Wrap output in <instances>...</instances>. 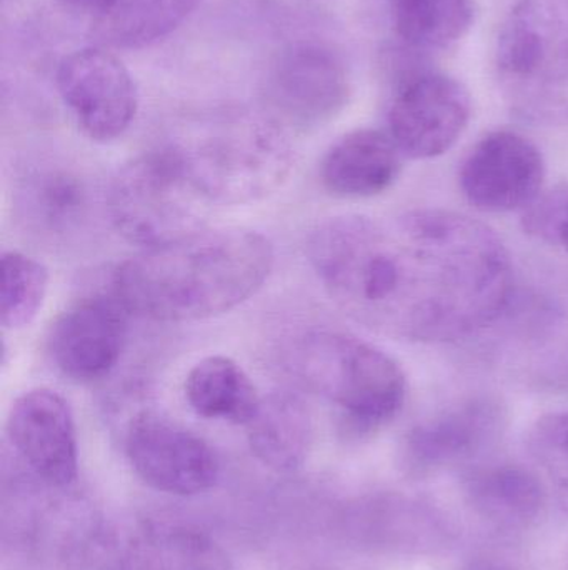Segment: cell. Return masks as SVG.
I'll return each mask as SVG.
<instances>
[{"label":"cell","mask_w":568,"mask_h":570,"mask_svg":"<svg viewBox=\"0 0 568 570\" xmlns=\"http://www.w3.org/2000/svg\"><path fill=\"white\" fill-rule=\"evenodd\" d=\"M307 257L350 318L416 344L479 334L514 294L512 263L500 237L452 210L330 217L310 233Z\"/></svg>","instance_id":"6da1fadb"},{"label":"cell","mask_w":568,"mask_h":570,"mask_svg":"<svg viewBox=\"0 0 568 570\" xmlns=\"http://www.w3.org/2000/svg\"><path fill=\"white\" fill-rule=\"evenodd\" d=\"M273 246L243 227L203 229L117 267L112 291L130 314L157 322H196L232 311L272 273Z\"/></svg>","instance_id":"7a4b0ae2"},{"label":"cell","mask_w":568,"mask_h":570,"mask_svg":"<svg viewBox=\"0 0 568 570\" xmlns=\"http://www.w3.org/2000/svg\"><path fill=\"white\" fill-rule=\"evenodd\" d=\"M163 146L210 206L266 199L282 187L293 167L286 132L272 120L256 117H219Z\"/></svg>","instance_id":"3957f363"},{"label":"cell","mask_w":568,"mask_h":570,"mask_svg":"<svg viewBox=\"0 0 568 570\" xmlns=\"http://www.w3.org/2000/svg\"><path fill=\"white\" fill-rule=\"evenodd\" d=\"M290 367L306 387L339 411L356 434L386 428L406 404L402 367L376 345L346 332L303 335L293 345Z\"/></svg>","instance_id":"277c9868"},{"label":"cell","mask_w":568,"mask_h":570,"mask_svg":"<svg viewBox=\"0 0 568 570\" xmlns=\"http://www.w3.org/2000/svg\"><path fill=\"white\" fill-rule=\"evenodd\" d=\"M496 70L514 114L568 122V0H519L500 27Z\"/></svg>","instance_id":"5b68a950"},{"label":"cell","mask_w":568,"mask_h":570,"mask_svg":"<svg viewBox=\"0 0 568 570\" xmlns=\"http://www.w3.org/2000/svg\"><path fill=\"white\" fill-rule=\"evenodd\" d=\"M209 206L166 146L123 164L107 193L113 227L142 250L167 246L203 229Z\"/></svg>","instance_id":"8992f818"},{"label":"cell","mask_w":568,"mask_h":570,"mask_svg":"<svg viewBox=\"0 0 568 570\" xmlns=\"http://www.w3.org/2000/svg\"><path fill=\"white\" fill-rule=\"evenodd\" d=\"M472 116L469 90L440 72H410L389 107V136L402 156L434 159L452 149Z\"/></svg>","instance_id":"52a82bcc"},{"label":"cell","mask_w":568,"mask_h":570,"mask_svg":"<svg viewBox=\"0 0 568 570\" xmlns=\"http://www.w3.org/2000/svg\"><path fill=\"white\" fill-rule=\"evenodd\" d=\"M126 455L149 488L170 495H197L217 484L216 452L172 419L142 411L127 425Z\"/></svg>","instance_id":"ba28073f"},{"label":"cell","mask_w":568,"mask_h":570,"mask_svg":"<svg viewBox=\"0 0 568 570\" xmlns=\"http://www.w3.org/2000/svg\"><path fill=\"white\" fill-rule=\"evenodd\" d=\"M56 83L77 126L90 140L112 142L136 119V82L109 50L86 47L70 53L57 69Z\"/></svg>","instance_id":"9c48e42d"},{"label":"cell","mask_w":568,"mask_h":570,"mask_svg":"<svg viewBox=\"0 0 568 570\" xmlns=\"http://www.w3.org/2000/svg\"><path fill=\"white\" fill-rule=\"evenodd\" d=\"M506 411L497 399L476 395L413 425L402 441L407 474L426 478L467 464L499 441Z\"/></svg>","instance_id":"30bf717a"},{"label":"cell","mask_w":568,"mask_h":570,"mask_svg":"<svg viewBox=\"0 0 568 570\" xmlns=\"http://www.w3.org/2000/svg\"><path fill=\"white\" fill-rule=\"evenodd\" d=\"M546 164L536 144L512 130L484 137L460 170L464 196L482 213L527 209L542 193Z\"/></svg>","instance_id":"8fae6325"},{"label":"cell","mask_w":568,"mask_h":570,"mask_svg":"<svg viewBox=\"0 0 568 570\" xmlns=\"http://www.w3.org/2000/svg\"><path fill=\"white\" fill-rule=\"evenodd\" d=\"M129 314L113 291L70 305L50 328L49 352L56 367L79 382L109 375L126 348Z\"/></svg>","instance_id":"7c38bea8"},{"label":"cell","mask_w":568,"mask_h":570,"mask_svg":"<svg viewBox=\"0 0 568 570\" xmlns=\"http://www.w3.org/2000/svg\"><path fill=\"white\" fill-rule=\"evenodd\" d=\"M7 438L30 471L53 488H67L79 474V444L69 402L52 389H32L16 399L7 417Z\"/></svg>","instance_id":"4fadbf2b"},{"label":"cell","mask_w":568,"mask_h":570,"mask_svg":"<svg viewBox=\"0 0 568 570\" xmlns=\"http://www.w3.org/2000/svg\"><path fill=\"white\" fill-rule=\"evenodd\" d=\"M346 67L320 46H293L273 67L269 99L286 122L312 127L336 117L349 100Z\"/></svg>","instance_id":"5bb4252c"},{"label":"cell","mask_w":568,"mask_h":570,"mask_svg":"<svg viewBox=\"0 0 568 570\" xmlns=\"http://www.w3.org/2000/svg\"><path fill=\"white\" fill-rule=\"evenodd\" d=\"M402 169V153L389 134L357 129L340 137L323 156L320 183L342 199H367L392 187Z\"/></svg>","instance_id":"9a60e30c"},{"label":"cell","mask_w":568,"mask_h":570,"mask_svg":"<svg viewBox=\"0 0 568 570\" xmlns=\"http://www.w3.org/2000/svg\"><path fill=\"white\" fill-rule=\"evenodd\" d=\"M467 504L504 531L530 528L542 514L546 492L534 472L517 464H487L464 478Z\"/></svg>","instance_id":"2e32d148"},{"label":"cell","mask_w":568,"mask_h":570,"mask_svg":"<svg viewBox=\"0 0 568 570\" xmlns=\"http://www.w3.org/2000/svg\"><path fill=\"white\" fill-rule=\"evenodd\" d=\"M246 428L253 454L276 471H293L309 454L312 414L302 397L292 392H273L262 397Z\"/></svg>","instance_id":"e0dca14e"},{"label":"cell","mask_w":568,"mask_h":570,"mask_svg":"<svg viewBox=\"0 0 568 570\" xmlns=\"http://www.w3.org/2000/svg\"><path fill=\"white\" fill-rule=\"evenodd\" d=\"M183 392L200 417L237 425L249 424L262 401L247 372L220 354L203 357L190 368Z\"/></svg>","instance_id":"ac0fdd59"},{"label":"cell","mask_w":568,"mask_h":570,"mask_svg":"<svg viewBox=\"0 0 568 570\" xmlns=\"http://www.w3.org/2000/svg\"><path fill=\"white\" fill-rule=\"evenodd\" d=\"M200 0H112L96 16L93 33L103 46L143 49L166 39Z\"/></svg>","instance_id":"d6986e66"},{"label":"cell","mask_w":568,"mask_h":570,"mask_svg":"<svg viewBox=\"0 0 568 570\" xmlns=\"http://www.w3.org/2000/svg\"><path fill=\"white\" fill-rule=\"evenodd\" d=\"M19 196L27 220L50 236L79 229L89 210V193L83 180L72 170L59 167L30 173Z\"/></svg>","instance_id":"ffe728a7"},{"label":"cell","mask_w":568,"mask_h":570,"mask_svg":"<svg viewBox=\"0 0 568 570\" xmlns=\"http://www.w3.org/2000/svg\"><path fill=\"white\" fill-rule=\"evenodd\" d=\"M397 36L419 50H442L466 37L476 19L474 0H389Z\"/></svg>","instance_id":"44dd1931"},{"label":"cell","mask_w":568,"mask_h":570,"mask_svg":"<svg viewBox=\"0 0 568 570\" xmlns=\"http://www.w3.org/2000/svg\"><path fill=\"white\" fill-rule=\"evenodd\" d=\"M49 271L17 250L2 256L0 322L6 331H20L36 321L49 291Z\"/></svg>","instance_id":"7402d4cb"},{"label":"cell","mask_w":568,"mask_h":570,"mask_svg":"<svg viewBox=\"0 0 568 570\" xmlns=\"http://www.w3.org/2000/svg\"><path fill=\"white\" fill-rule=\"evenodd\" d=\"M527 448L568 512V411L540 417L530 429Z\"/></svg>","instance_id":"603a6c76"},{"label":"cell","mask_w":568,"mask_h":570,"mask_svg":"<svg viewBox=\"0 0 568 570\" xmlns=\"http://www.w3.org/2000/svg\"><path fill=\"white\" fill-rule=\"evenodd\" d=\"M464 570H517L512 566L504 564V562L494 561V559H476L469 562Z\"/></svg>","instance_id":"cb8c5ba5"},{"label":"cell","mask_w":568,"mask_h":570,"mask_svg":"<svg viewBox=\"0 0 568 570\" xmlns=\"http://www.w3.org/2000/svg\"><path fill=\"white\" fill-rule=\"evenodd\" d=\"M67 2L72 3V6L80 7V9L96 12V16H99V13H102L103 10L109 7V3L112 2V0H67Z\"/></svg>","instance_id":"d4e9b609"}]
</instances>
